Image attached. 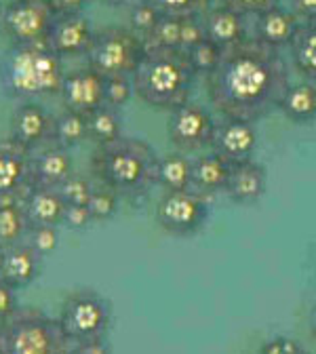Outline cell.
<instances>
[{"instance_id":"obj_25","label":"cell","mask_w":316,"mask_h":354,"mask_svg":"<svg viewBox=\"0 0 316 354\" xmlns=\"http://www.w3.org/2000/svg\"><path fill=\"white\" fill-rule=\"evenodd\" d=\"M192 184V160L184 152H171L158 156L156 186L165 192L169 190H188Z\"/></svg>"},{"instance_id":"obj_26","label":"cell","mask_w":316,"mask_h":354,"mask_svg":"<svg viewBox=\"0 0 316 354\" xmlns=\"http://www.w3.org/2000/svg\"><path fill=\"white\" fill-rule=\"evenodd\" d=\"M30 221L26 217L21 198H3L0 201V249H7L26 241Z\"/></svg>"},{"instance_id":"obj_22","label":"cell","mask_w":316,"mask_h":354,"mask_svg":"<svg viewBox=\"0 0 316 354\" xmlns=\"http://www.w3.org/2000/svg\"><path fill=\"white\" fill-rule=\"evenodd\" d=\"M230 162H225L221 156L209 152L192 160V184L190 188L198 194L211 198L225 190L230 177Z\"/></svg>"},{"instance_id":"obj_7","label":"cell","mask_w":316,"mask_h":354,"mask_svg":"<svg viewBox=\"0 0 316 354\" xmlns=\"http://www.w3.org/2000/svg\"><path fill=\"white\" fill-rule=\"evenodd\" d=\"M112 319L114 308L106 295L93 289H78L66 297L59 315V325L68 339L76 344L104 339L112 327Z\"/></svg>"},{"instance_id":"obj_43","label":"cell","mask_w":316,"mask_h":354,"mask_svg":"<svg viewBox=\"0 0 316 354\" xmlns=\"http://www.w3.org/2000/svg\"><path fill=\"white\" fill-rule=\"evenodd\" d=\"M47 3L51 5L55 15H68V13H82L91 0H47Z\"/></svg>"},{"instance_id":"obj_21","label":"cell","mask_w":316,"mask_h":354,"mask_svg":"<svg viewBox=\"0 0 316 354\" xmlns=\"http://www.w3.org/2000/svg\"><path fill=\"white\" fill-rule=\"evenodd\" d=\"M24 209L30 226H59L66 203L57 188L30 186L24 194Z\"/></svg>"},{"instance_id":"obj_38","label":"cell","mask_w":316,"mask_h":354,"mask_svg":"<svg viewBox=\"0 0 316 354\" xmlns=\"http://www.w3.org/2000/svg\"><path fill=\"white\" fill-rule=\"evenodd\" d=\"M259 354H308V352L297 339L287 335H277L261 344Z\"/></svg>"},{"instance_id":"obj_10","label":"cell","mask_w":316,"mask_h":354,"mask_svg":"<svg viewBox=\"0 0 316 354\" xmlns=\"http://www.w3.org/2000/svg\"><path fill=\"white\" fill-rule=\"evenodd\" d=\"M215 124L217 122L207 108L186 102L169 112L167 136L179 152H201L211 146Z\"/></svg>"},{"instance_id":"obj_13","label":"cell","mask_w":316,"mask_h":354,"mask_svg":"<svg viewBox=\"0 0 316 354\" xmlns=\"http://www.w3.org/2000/svg\"><path fill=\"white\" fill-rule=\"evenodd\" d=\"M104 84L106 78L102 74H97L93 68L84 66L66 72L59 88V97L66 110L86 116L104 106Z\"/></svg>"},{"instance_id":"obj_27","label":"cell","mask_w":316,"mask_h":354,"mask_svg":"<svg viewBox=\"0 0 316 354\" xmlns=\"http://www.w3.org/2000/svg\"><path fill=\"white\" fill-rule=\"evenodd\" d=\"M86 140H91L97 146L110 144L122 136V114L118 108L102 106L86 114Z\"/></svg>"},{"instance_id":"obj_45","label":"cell","mask_w":316,"mask_h":354,"mask_svg":"<svg viewBox=\"0 0 316 354\" xmlns=\"http://www.w3.org/2000/svg\"><path fill=\"white\" fill-rule=\"evenodd\" d=\"M100 3H104L106 7H114V9H118V7H129L133 0H100Z\"/></svg>"},{"instance_id":"obj_33","label":"cell","mask_w":316,"mask_h":354,"mask_svg":"<svg viewBox=\"0 0 316 354\" xmlns=\"http://www.w3.org/2000/svg\"><path fill=\"white\" fill-rule=\"evenodd\" d=\"M160 17L162 15L144 0H133L129 5V28L138 36H142V40L154 30Z\"/></svg>"},{"instance_id":"obj_41","label":"cell","mask_w":316,"mask_h":354,"mask_svg":"<svg viewBox=\"0 0 316 354\" xmlns=\"http://www.w3.org/2000/svg\"><path fill=\"white\" fill-rule=\"evenodd\" d=\"M19 310V295L13 285L0 279V325L9 321Z\"/></svg>"},{"instance_id":"obj_23","label":"cell","mask_w":316,"mask_h":354,"mask_svg":"<svg viewBox=\"0 0 316 354\" xmlns=\"http://www.w3.org/2000/svg\"><path fill=\"white\" fill-rule=\"evenodd\" d=\"M279 110L297 124H308L316 120V84L306 82H291L285 95L281 97Z\"/></svg>"},{"instance_id":"obj_30","label":"cell","mask_w":316,"mask_h":354,"mask_svg":"<svg viewBox=\"0 0 316 354\" xmlns=\"http://www.w3.org/2000/svg\"><path fill=\"white\" fill-rule=\"evenodd\" d=\"M179 30H182V17L162 15L154 30L144 38V44L146 47L179 49Z\"/></svg>"},{"instance_id":"obj_17","label":"cell","mask_w":316,"mask_h":354,"mask_svg":"<svg viewBox=\"0 0 316 354\" xmlns=\"http://www.w3.org/2000/svg\"><path fill=\"white\" fill-rule=\"evenodd\" d=\"M201 19H203V28H205V38L215 42L221 49H228L232 44H239L251 36L247 15H243L230 7H223L219 3H213L201 15Z\"/></svg>"},{"instance_id":"obj_42","label":"cell","mask_w":316,"mask_h":354,"mask_svg":"<svg viewBox=\"0 0 316 354\" xmlns=\"http://www.w3.org/2000/svg\"><path fill=\"white\" fill-rule=\"evenodd\" d=\"M68 354H112V348L104 337V339H91V342H76L70 346Z\"/></svg>"},{"instance_id":"obj_29","label":"cell","mask_w":316,"mask_h":354,"mask_svg":"<svg viewBox=\"0 0 316 354\" xmlns=\"http://www.w3.org/2000/svg\"><path fill=\"white\" fill-rule=\"evenodd\" d=\"M118 205H120V196L104 184L93 186L91 198L86 203L93 221H100V224H106V221L114 219V215L118 213Z\"/></svg>"},{"instance_id":"obj_6","label":"cell","mask_w":316,"mask_h":354,"mask_svg":"<svg viewBox=\"0 0 316 354\" xmlns=\"http://www.w3.org/2000/svg\"><path fill=\"white\" fill-rule=\"evenodd\" d=\"M146 44L142 36L124 26H106L95 30L93 42L86 51V66L93 68L104 78L131 76L138 68Z\"/></svg>"},{"instance_id":"obj_18","label":"cell","mask_w":316,"mask_h":354,"mask_svg":"<svg viewBox=\"0 0 316 354\" xmlns=\"http://www.w3.org/2000/svg\"><path fill=\"white\" fill-rule=\"evenodd\" d=\"M268 190V173L263 165H259L255 158L236 162L230 167V177L225 184V194L234 205H255L261 201V196Z\"/></svg>"},{"instance_id":"obj_19","label":"cell","mask_w":316,"mask_h":354,"mask_svg":"<svg viewBox=\"0 0 316 354\" xmlns=\"http://www.w3.org/2000/svg\"><path fill=\"white\" fill-rule=\"evenodd\" d=\"M72 173L74 165L66 148L49 142L32 152V186L59 188Z\"/></svg>"},{"instance_id":"obj_47","label":"cell","mask_w":316,"mask_h":354,"mask_svg":"<svg viewBox=\"0 0 316 354\" xmlns=\"http://www.w3.org/2000/svg\"><path fill=\"white\" fill-rule=\"evenodd\" d=\"M0 263H3V249H0Z\"/></svg>"},{"instance_id":"obj_5","label":"cell","mask_w":316,"mask_h":354,"mask_svg":"<svg viewBox=\"0 0 316 354\" xmlns=\"http://www.w3.org/2000/svg\"><path fill=\"white\" fill-rule=\"evenodd\" d=\"M70 346L59 319L38 308H19L0 325V354H68Z\"/></svg>"},{"instance_id":"obj_40","label":"cell","mask_w":316,"mask_h":354,"mask_svg":"<svg viewBox=\"0 0 316 354\" xmlns=\"http://www.w3.org/2000/svg\"><path fill=\"white\" fill-rule=\"evenodd\" d=\"M62 224H66L72 230H84L93 224V217L86 205H66Z\"/></svg>"},{"instance_id":"obj_36","label":"cell","mask_w":316,"mask_h":354,"mask_svg":"<svg viewBox=\"0 0 316 354\" xmlns=\"http://www.w3.org/2000/svg\"><path fill=\"white\" fill-rule=\"evenodd\" d=\"M66 205H86L93 192V184L84 175L72 173L68 180L57 188Z\"/></svg>"},{"instance_id":"obj_35","label":"cell","mask_w":316,"mask_h":354,"mask_svg":"<svg viewBox=\"0 0 316 354\" xmlns=\"http://www.w3.org/2000/svg\"><path fill=\"white\" fill-rule=\"evenodd\" d=\"M26 243L38 251L42 257H47L57 251L59 247V232L57 226H30L26 234Z\"/></svg>"},{"instance_id":"obj_14","label":"cell","mask_w":316,"mask_h":354,"mask_svg":"<svg viewBox=\"0 0 316 354\" xmlns=\"http://www.w3.org/2000/svg\"><path fill=\"white\" fill-rule=\"evenodd\" d=\"M93 26L82 13H68V15H55L47 44L49 49L59 55L62 59L66 57H80L86 55L89 47L93 42Z\"/></svg>"},{"instance_id":"obj_15","label":"cell","mask_w":316,"mask_h":354,"mask_svg":"<svg viewBox=\"0 0 316 354\" xmlns=\"http://www.w3.org/2000/svg\"><path fill=\"white\" fill-rule=\"evenodd\" d=\"M51 129L53 116L36 102H21L11 114V138L32 152L51 142Z\"/></svg>"},{"instance_id":"obj_2","label":"cell","mask_w":316,"mask_h":354,"mask_svg":"<svg viewBox=\"0 0 316 354\" xmlns=\"http://www.w3.org/2000/svg\"><path fill=\"white\" fill-rule=\"evenodd\" d=\"M91 169L100 184L112 188L120 198L140 201L156 186L158 154L146 140L120 136L97 146Z\"/></svg>"},{"instance_id":"obj_46","label":"cell","mask_w":316,"mask_h":354,"mask_svg":"<svg viewBox=\"0 0 316 354\" xmlns=\"http://www.w3.org/2000/svg\"><path fill=\"white\" fill-rule=\"evenodd\" d=\"M310 331H312V335L316 337V304H314L312 313H310Z\"/></svg>"},{"instance_id":"obj_16","label":"cell","mask_w":316,"mask_h":354,"mask_svg":"<svg viewBox=\"0 0 316 354\" xmlns=\"http://www.w3.org/2000/svg\"><path fill=\"white\" fill-rule=\"evenodd\" d=\"M301 26V19L283 5H277L272 9H266L257 15H253V38L268 44V47L283 51L293 42L297 30Z\"/></svg>"},{"instance_id":"obj_20","label":"cell","mask_w":316,"mask_h":354,"mask_svg":"<svg viewBox=\"0 0 316 354\" xmlns=\"http://www.w3.org/2000/svg\"><path fill=\"white\" fill-rule=\"evenodd\" d=\"M42 272V255L34 251L26 241L3 249V263H0V279L13 285L17 291L30 287L38 281Z\"/></svg>"},{"instance_id":"obj_3","label":"cell","mask_w":316,"mask_h":354,"mask_svg":"<svg viewBox=\"0 0 316 354\" xmlns=\"http://www.w3.org/2000/svg\"><path fill=\"white\" fill-rule=\"evenodd\" d=\"M196 74L182 49L146 47L131 74L133 93L154 110L171 112L190 102Z\"/></svg>"},{"instance_id":"obj_44","label":"cell","mask_w":316,"mask_h":354,"mask_svg":"<svg viewBox=\"0 0 316 354\" xmlns=\"http://www.w3.org/2000/svg\"><path fill=\"white\" fill-rule=\"evenodd\" d=\"M289 9L301 19V21H312L316 19V0H287Z\"/></svg>"},{"instance_id":"obj_11","label":"cell","mask_w":316,"mask_h":354,"mask_svg":"<svg viewBox=\"0 0 316 354\" xmlns=\"http://www.w3.org/2000/svg\"><path fill=\"white\" fill-rule=\"evenodd\" d=\"M211 152L221 156L225 162L236 165L251 160L257 150V129L255 122L221 118L215 124V133L211 140Z\"/></svg>"},{"instance_id":"obj_9","label":"cell","mask_w":316,"mask_h":354,"mask_svg":"<svg viewBox=\"0 0 316 354\" xmlns=\"http://www.w3.org/2000/svg\"><path fill=\"white\" fill-rule=\"evenodd\" d=\"M53 9L47 0H11L0 13V26L13 44L47 42Z\"/></svg>"},{"instance_id":"obj_39","label":"cell","mask_w":316,"mask_h":354,"mask_svg":"<svg viewBox=\"0 0 316 354\" xmlns=\"http://www.w3.org/2000/svg\"><path fill=\"white\" fill-rule=\"evenodd\" d=\"M219 5L223 7H230L247 17H253L266 9H272L277 5H283V0H217Z\"/></svg>"},{"instance_id":"obj_1","label":"cell","mask_w":316,"mask_h":354,"mask_svg":"<svg viewBox=\"0 0 316 354\" xmlns=\"http://www.w3.org/2000/svg\"><path fill=\"white\" fill-rule=\"evenodd\" d=\"M289 84L285 55L253 36L221 49L215 70L205 76L209 102L219 116L247 122H259L279 110Z\"/></svg>"},{"instance_id":"obj_32","label":"cell","mask_w":316,"mask_h":354,"mask_svg":"<svg viewBox=\"0 0 316 354\" xmlns=\"http://www.w3.org/2000/svg\"><path fill=\"white\" fill-rule=\"evenodd\" d=\"M152 5L160 15L173 17H188V15H203L215 0H144Z\"/></svg>"},{"instance_id":"obj_28","label":"cell","mask_w":316,"mask_h":354,"mask_svg":"<svg viewBox=\"0 0 316 354\" xmlns=\"http://www.w3.org/2000/svg\"><path fill=\"white\" fill-rule=\"evenodd\" d=\"M86 140V118L82 114L64 110L62 114L53 116L51 142L70 150Z\"/></svg>"},{"instance_id":"obj_8","label":"cell","mask_w":316,"mask_h":354,"mask_svg":"<svg viewBox=\"0 0 316 354\" xmlns=\"http://www.w3.org/2000/svg\"><path fill=\"white\" fill-rule=\"evenodd\" d=\"M156 224L171 236L188 239L198 234L209 219V198L196 190H169L156 203Z\"/></svg>"},{"instance_id":"obj_48","label":"cell","mask_w":316,"mask_h":354,"mask_svg":"<svg viewBox=\"0 0 316 354\" xmlns=\"http://www.w3.org/2000/svg\"><path fill=\"white\" fill-rule=\"evenodd\" d=\"M0 13H3V7H0Z\"/></svg>"},{"instance_id":"obj_12","label":"cell","mask_w":316,"mask_h":354,"mask_svg":"<svg viewBox=\"0 0 316 354\" xmlns=\"http://www.w3.org/2000/svg\"><path fill=\"white\" fill-rule=\"evenodd\" d=\"M32 186V150L11 136L0 140V201L24 198Z\"/></svg>"},{"instance_id":"obj_4","label":"cell","mask_w":316,"mask_h":354,"mask_svg":"<svg viewBox=\"0 0 316 354\" xmlns=\"http://www.w3.org/2000/svg\"><path fill=\"white\" fill-rule=\"evenodd\" d=\"M64 76V59L49 49L47 42L11 44L0 59V91L11 100L34 102L59 95Z\"/></svg>"},{"instance_id":"obj_34","label":"cell","mask_w":316,"mask_h":354,"mask_svg":"<svg viewBox=\"0 0 316 354\" xmlns=\"http://www.w3.org/2000/svg\"><path fill=\"white\" fill-rule=\"evenodd\" d=\"M133 82L131 76H110L104 84V106L122 108L133 100Z\"/></svg>"},{"instance_id":"obj_24","label":"cell","mask_w":316,"mask_h":354,"mask_svg":"<svg viewBox=\"0 0 316 354\" xmlns=\"http://www.w3.org/2000/svg\"><path fill=\"white\" fill-rule=\"evenodd\" d=\"M289 53L295 70L316 84V19L301 21L293 42L289 44Z\"/></svg>"},{"instance_id":"obj_31","label":"cell","mask_w":316,"mask_h":354,"mask_svg":"<svg viewBox=\"0 0 316 354\" xmlns=\"http://www.w3.org/2000/svg\"><path fill=\"white\" fill-rule=\"evenodd\" d=\"M186 55H188V62H190L194 74L205 78L215 70V66L221 57V47H217V44L211 42L209 38H203L201 42H196L194 47H190L186 51Z\"/></svg>"},{"instance_id":"obj_37","label":"cell","mask_w":316,"mask_h":354,"mask_svg":"<svg viewBox=\"0 0 316 354\" xmlns=\"http://www.w3.org/2000/svg\"><path fill=\"white\" fill-rule=\"evenodd\" d=\"M203 38H205V28H203L201 15L182 17V30H179V49L188 51L190 47H194V44L201 42Z\"/></svg>"}]
</instances>
